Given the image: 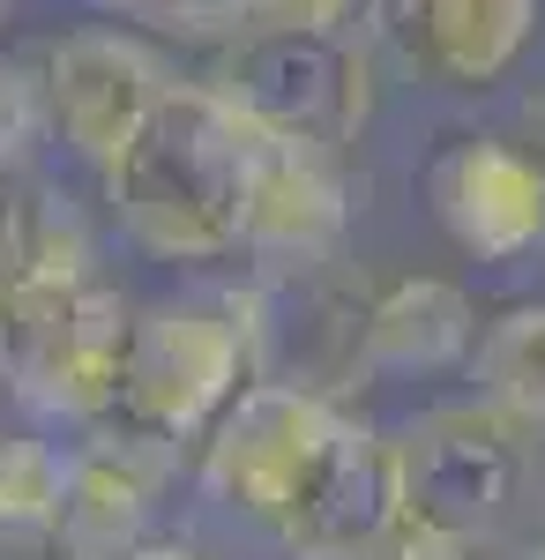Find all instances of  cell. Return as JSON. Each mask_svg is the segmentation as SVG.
Returning a JSON list of instances; mask_svg holds the SVG:
<instances>
[{
    "label": "cell",
    "instance_id": "cell-1",
    "mask_svg": "<svg viewBox=\"0 0 545 560\" xmlns=\"http://www.w3.org/2000/svg\"><path fill=\"white\" fill-rule=\"evenodd\" d=\"M254 128L210 83H172L150 128L105 173L113 224L150 261H232L247 255Z\"/></svg>",
    "mask_w": 545,
    "mask_h": 560
},
{
    "label": "cell",
    "instance_id": "cell-2",
    "mask_svg": "<svg viewBox=\"0 0 545 560\" xmlns=\"http://www.w3.org/2000/svg\"><path fill=\"white\" fill-rule=\"evenodd\" d=\"M269 382V337H262V292H202V300H165L135 314L127 345L120 411L97 433H127L142 448H202L224 411Z\"/></svg>",
    "mask_w": 545,
    "mask_h": 560
},
{
    "label": "cell",
    "instance_id": "cell-3",
    "mask_svg": "<svg viewBox=\"0 0 545 560\" xmlns=\"http://www.w3.org/2000/svg\"><path fill=\"white\" fill-rule=\"evenodd\" d=\"M135 306L97 277H45L0 306V388L38 427L97 433L120 411Z\"/></svg>",
    "mask_w": 545,
    "mask_h": 560
},
{
    "label": "cell",
    "instance_id": "cell-4",
    "mask_svg": "<svg viewBox=\"0 0 545 560\" xmlns=\"http://www.w3.org/2000/svg\"><path fill=\"white\" fill-rule=\"evenodd\" d=\"M210 90L262 135L351 150L374 120V60L351 31H269L247 23Z\"/></svg>",
    "mask_w": 545,
    "mask_h": 560
},
{
    "label": "cell",
    "instance_id": "cell-5",
    "mask_svg": "<svg viewBox=\"0 0 545 560\" xmlns=\"http://www.w3.org/2000/svg\"><path fill=\"white\" fill-rule=\"evenodd\" d=\"M508 411L494 404H441L396 433V471H404V523L433 538L478 546L494 523L515 509L531 448Z\"/></svg>",
    "mask_w": 545,
    "mask_h": 560
},
{
    "label": "cell",
    "instance_id": "cell-6",
    "mask_svg": "<svg viewBox=\"0 0 545 560\" xmlns=\"http://www.w3.org/2000/svg\"><path fill=\"white\" fill-rule=\"evenodd\" d=\"M344 419H351V404L314 396L299 382L247 388L224 411V427L202 441V464H195L202 501H217L224 516H247L262 530H277L292 516V501L306 493V478L322 471V456L344 433Z\"/></svg>",
    "mask_w": 545,
    "mask_h": 560
},
{
    "label": "cell",
    "instance_id": "cell-7",
    "mask_svg": "<svg viewBox=\"0 0 545 560\" xmlns=\"http://www.w3.org/2000/svg\"><path fill=\"white\" fill-rule=\"evenodd\" d=\"M165 90H172L165 60L127 31H68L38 52L45 135L68 142V158H83L97 173L120 165V150L150 128Z\"/></svg>",
    "mask_w": 545,
    "mask_h": 560
},
{
    "label": "cell",
    "instance_id": "cell-8",
    "mask_svg": "<svg viewBox=\"0 0 545 560\" xmlns=\"http://www.w3.org/2000/svg\"><path fill=\"white\" fill-rule=\"evenodd\" d=\"M262 337H269V382H299L314 396L351 404V388L374 382L367 359V314L374 284L329 261H299V269H262Z\"/></svg>",
    "mask_w": 545,
    "mask_h": 560
},
{
    "label": "cell",
    "instance_id": "cell-9",
    "mask_svg": "<svg viewBox=\"0 0 545 560\" xmlns=\"http://www.w3.org/2000/svg\"><path fill=\"white\" fill-rule=\"evenodd\" d=\"M426 210L471 261H523L545 247V165L515 135H449L426 158Z\"/></svg>",
    "mask_w": 545,
    "mask_h": 560
},
{
    "label": "cell",
    "instance_id": "cell-10",
    "mask_svg": "<svg viewBox=\"0 0 545 560\" xmlns=\"http://www.w3.org/2000/svg\"><path fill=\"white\" fill-rule=\"evenodd\" d=\"M404 523V471H396V433L367 427L359 411L344 419L329 441L322 471L306 478V493L292 501V516L269 538L299 560H359L381 530Z\"/></svg>",
    "mask_w": 545,
    "mask_h": 560
},
{
    "label": "cell",
    "instance_id": "cell-11",
    "mask_svg": "<svg viewBox=\"0 0 545 560\" xmlns=\"http://www.w3.org/2000/svg\"><path fill=\"white\" fill-rule=\"evenodd\" d=\"M367 23L411 75L441 90H486L531 52L538 0H381Z\"/></svg>",
    "mask_w": 545,
    "mask_h": 560
},
{
    "label": "cell",
    "instance_id": "cell-12",
    "mask_svg": "<svg viewBox=\"0 0 545 560\" xmlns=\"http://www.w3.org/2000/svg\"><path fill=\"white\" fill-rule=\"evenodd\" d=\"M351 224V179L336 150L285 142L254 128V187H247V255L262 269H299L329 261Z\"/></svg>",
    "mask_w": 545,
    "mask_h": 560
},
{
    "label": "cell",
    "instance_id": "cell-13",
    "mask_svg": "<svg viewBox=\"0 0 545 560\" xmlns=\"http://www.w3.org/2000/svg\"><path fill=\"white\" fill-rule=\"evenodd\" d=\"M478 306L449 277H389L374 284V314H367V359L374 374H456L478 351Z\"/></svg>",
    "mask_w": 545,
    "mask_h": 560
},
{
    "label": "cell",
    "instance_id": "cell-14",
    "mask_svg": "<svg viewBox=\"0 0 545 560\" xmlns=\"http://www.w3.org/2000/svg\"><path fill=\"white\" fill-rule=\"evenodd\" d=\"M165 448H142L127 433H97L90 448H68V538L83 560H120L150 538Z\"/></svg>",
    "mask_w": 545,
    "mask_h": 560
},
{
    "label": "cell",
    "instance_id": "cell-15",
    "mask_svg": "<svg viewBox=\"0 0 545 560\" xmlns=\"http://www.w3.org/2000/svg\"><path fill=\"white\" fill-rule=\"evenodd\" d=\"M45 277H90V232L60 195H45L15 165L0 173V306Z\"/></svg>",
    "mask_w": 545,
    "mask_h": 560
},
{
    "label": "cell",
    "instance_id": "cell-16",
    "mask_svg": "<svg viewBox=\"0 0 545 560\" xmlns=\"http://www.w3.org/2000/svg\"><path fill=\"white\" fill-rule=\"evenodd\" d=\"M0 560H83L68 538V448L0 441Z\"/></svg>",
    "mask_w": 545,
    "mask_h": 560
},
{
    "label": "cell",
    "instance_id": "cell-17",
    "mask_svg": "<svg viewBox=\"0 0 545 560\" xmlns=\"http://www.w3.org/2000/svg\"><path fill=\"white\" fill-rule=\"evenodd\" d=\"M478 404L508 411L515 427H545V300L501 306L471 351Z\"/></svg>",
    "mask_w": 545,
    "mask_h": 560
},
{
    "label": "cell",
    "instance_id": "cell-18",
    "mask_svg": "<svg viewBox=\"0 0 545 560\" xmlns=\"http://www.w3.org/2000/svg\"><path fill=\"white\" fill-rule=\"evenodd\" d=\"M76 8L113 15V23H142V31H165V38H217V31L254 23L262 0H76Z\"/></svg>",
    "mask_w": 545,
    "mask_h": 560
},
{
    "label": "cell",
    "instance_id": "cell-19",
    "mask_svg": "<svg viewBox=\"0 0 545 560\" xmlns=\"http://www.w3.org/2000/svg\"><path fill=\"white\" fill-rule=\"evenodd\" d=\"M351 8L359 0H262L254 23H269V31H344Z\"/></svg>",
    "mask_w": 545,
    "mask_h": 560
},
{
    "label": "cell",
    "instance_id": "cell-20",
    "mask_svg": "<svg viewBox=\"0 0 545 560\" xmlns=\"http://www.w3.org/2000/svg\"><path fill=\"white\" fill-rule=\"evenodd\" d=\"M359 560H478V553L456 546V538H433V530H419V523H396V530H381Z\"/></svg>",
    "mask_w": 545,
    "mask_h": 560
},
{
    "label": "cell",
    "instance_id": "cell-21",
    "mask_svg": "<svg viewBox=\"0 0 545 560\" xmlns=\"http://www.w3.org/2000/svg\"><path fill=\"white\" fill-rule=\"evenodd\" d=\"M120 560H210L195 538H142V546H127Z\"/></svg>",
    "mask_w": 545,
    "mask_h": 560
},
{
    "label": "cell",
    "instance_id": "cell-22",
    "mask_svg": "<svg viewBox=\"0 0 545 560\" xmlns=\"http://www.w3.org/2000/svg\"><path fill=\"white\" fill-rule=\"evenodd\" d=\"M515 128H523L515 142H523V150H531V158L545 165V90H538V97H523V113H515Z\"/></svg>",
    "mask_w": 545,
    "mask_h": 560
},
{
    "label": "cell",
    "instance_id": "cell-23",
    "mask_svg": "<svg viewBox=\"0 0 545 560\" xmlns=\"http://www.w3.org/2000/svg\"><path fill=\"white\" fill-rule=\"evenodd\" d=\"M0 15H8V0H0Z\"/></svg>",
    "mask_w": 545,
    "mask_h": 560
},
{
    "label": "cell",
    "instance_id": "cell-24",
    "mask_svg": "<svg viewBox=\"0 0 545 560\" xmlns=\"http://www.w3.org/2000/svg\"><path fill=\"white\" fill-rule=\"evenodd\" d=\"M367 8H381V0H367Z\"/></svg>",
    "mask_w": 545,
    "mask_h": 560
}]
</instances>
